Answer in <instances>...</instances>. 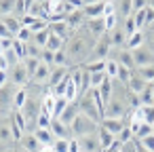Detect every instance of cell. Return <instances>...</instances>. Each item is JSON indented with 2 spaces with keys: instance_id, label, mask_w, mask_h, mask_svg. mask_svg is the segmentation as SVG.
Instances as JSON below:
<instances>
[{
  "instance_id": "obj_1",
  "label": "cell",
  "mask_w": 154,
  "mask_h": 152,
  "mask_svg": "<svg viewBox=\"0 0 154 152\" xmlns=\"http://www.w3.org/2000/svg\"><path fill=\"white\" fill-rule=\"evenodd\" d=\"M93 47H95V38H87V36L74 34V36L68 40V45L63 47V51H66L70 64H85V61L89 59Z\"/></svg>"
},
{
  "instance_id": "obj_2",
  "label": "cell",
  "mask_w": 154,
  "mask_h": 152,
  "mask_svg": "<svg viewBox=\"0 0 154 152\" xmlns=\"http://www.w3.org/2000/svg\"><path fill=\"white\" fill-rule=\"evenodd\" d=\"M70 131H72V137H82V135H95L99 131V123L89 118L87 114H78L74 118V123L70 125Z\"/></svg>"
},
{
  "instance_id": "obj_3",
  "label": "cell",
  "mask_w": 154,
  "mask_h": 152,
  "mask_svg": "<svg viewBox=\"0 0 154 152\" xmlns=\"http://www.w3.org/2000/svg\"><path fill=\"white\" fill-rule=\"evenodd\" d=\"M28 80H32V76H30V72L26 70V66L21 61L9 70V85H13V87L19 89V87H26Z\"/></svg>"
},
{
  "instance_id": "obj_4",
  "label": "cell",
  "mask_w": 154,
  "mask_h": 152,
  "mask_svg": "<svg viewBox=\"0 0 154 152\" xmlns=\"http://www.w3.org/2000/svg\"><path fill=\"white\" fill-rule=\"evenodd\" d=\"M78 108H80V114H87L89 118H93V120H101V114H99V110H97V106H95V101H93V97H91V93L87 91L85 95H80L78 99Z\"/></svg>"
},
{
  "instance_id": "obj_5",
  "label": "cell",
  "mask_w": 154,
  "mask_h": 152,
  "mask_svg": "<svg viewBox=\"0 0 154 152\" xmlns=\"http://www.w3.org/2000/svg\"><path fill=\"white\" fill-rule=\"evenodd\" d=\"M131 55H133V64H135V68L154 66V51H152L150 47H143V45H141V47L133 49Z\"/></svg>"
},
{
  "instance_id": "obj_6",
  "label": "cell",
  "mask_w": 154,
  "mask_h": 152,
  "mask_svg": "<svg viewBox=\"0 0 154 152\" xmlns=\"http://www.w3.org/2000/svg\"><path fill=\"white\" fill-rule=\"evenodd\" d=\"M125 114H127V101L110 97V101L106 104V116L103 118H122Z\"/></svg>"
},
{
  "instance_id": "obj_7",
  "label": "cell",
  "mask_w": 154,
  "mask_h": 152,
  "mask_svg": "<svg viewBox=\"0 0 154 152\" xmlns=\"http://www.w3.org/2000/svg\"><path fill=\"white\" fill-rule=\"evenodd\" d=\"M82 30H87V34H91L95 40L97 38H101L108 30H106V21H103V17H99V19H87L85 23H82Z\"/></svg>"
},
{
  "instance_id": "obj_8",
  "label": "cell",
  "mask_w": 154,
  "mask_h": 152,
  "mask_svg": "<svg viewBox=\"0 0 154 152\" xmlns=\"http://www.w3.org/2000/svg\"><path fill=\"white\" fill-rule=\"evenodd\" d=\"M78 146H80V152H101L97 133L95 135H82V137H78Z\"/></svg>"
},
{
  "instance_id": "obj_9",
  "label": "cell",
  "mask_w": 154,
  "mask_h": 152,
  "mask_svg": "<svg viewBox=\"0 0 154 152\" xmlns=\"http://www.w3.org/2000/svg\"><path fill=\"white\" fill-rule=\"evenodd\" d=\"M49 129H51V133L55 135V139H70V137H72V131H70V127H68V125H63L59 118H53Z\"/></svg>"
},
{
  "instance_id": "obj_10",
  "label": "cell",
  "mask_w": 154,
  "mask_h": 152,
  "mask_svg": "<svg viewBox=\"0 0 154 152\" xmlns=\"http://www.w3.org/2000/svg\"><path fill=\"white\" fill-rule=\"evenodd\" d=\"M103 11H106V2H95V5H87L82 7V13H85V19H99L103 17Z\"/></svg>"
},
{
  "instance_id": "obj_11",
  "label": "cell",
  "mask_w": 154,
  "mask_h": 152,
  "mask_svg": "<svg viewBox=\"0 0 154 152\" xmlns=\"http://www.w3.org/2000/svg\"><path fill=\"white\" fill-rule=\"evenodd\" d=\"M78 114H80V108H78V101H70V104H68V108H66V110L61 112V116H59V120H61L63 125H68V127H70V125L74 123V118H76Z\"/></svg>"
},
{
  "instance_id": "obj_12",
  "label": "cell",
  "mask_w": 154,
  "mask_h": 152,
  "mask_svg": "<svg viewBox=\"0 0 154 152\" xmlns=\"http://www.w3.org/2000/svg\"><path fill=\"white\" fill-rule=\"evenodd\" d=\"M99 125H101L103 129H108L110 133L118 135V133L125 129V125H127V123H125L122 118H101V123H99Z\"/></svg>"
},
{
  "instance_id": "obj_13",
  "label": "cell",
  "mask_w": 154,
  "mask_h": 152,
  "mask_svg": "<svg viewBox=\"0 0 154 152\" xmlns=\"http://www.w3.org/2000/svg\"><path fill=\"white\" fill-rule=\"evenodd\" d=\"M108 38H110L112 49H114V47H127V34L122 32V28L110 30V32H108Z\"/></svg>"
},
{
  "instance_id": "obj_14",
  "label": "cell",
  "mask_w": 154,
  "mask_h": 152,
  "mask_svg": "<svg viewBox=\"0 0 154 152\" xmlns=\"http://www.w3.org/2000/svg\"><path fill=\"white\" fill-rule=\"evenodd\" d=\"M19 144H21V148H23L26 152H40V148H42L40 141L34 137V133H26V135L21 137Z\"/></svg>"
},
{
  "instance_id": "obj_15",
  "label": "cell",
  "mask_w": 154,
  "mask_h": 152,
  "mask_svg": "<svg viewBox=\"0 0 154 152\" xmlns=\"http://www.w3.org/2000/svg\"><path fill=\"white\" fill-rule=\"evenodd\" d=\"M150 82H146L143 78H139V76H131V80H129V85H127V89H129V93H133V95H141L143 91H146V87H148Z\"/></svg>"
},
{
  "instance_id": "obj_16",
  "label": "cell",
  "mask_w": 154,
  "mask_h": 152,
  "mask_svg": "<svg viewBox=\"0 0 154 152\" xmlns=\"http://www.w3.org/2000/svg\"><path fill=\"white\" fill-rule=\"evenodd\" d=\"M97 139H99V146H101V150H108L114 141H116V135L114 133H110L108 129H103L101 125H99V131H97Z\"/></svg>"
},
{
  "instance_id": "obj_17",
  "label": "cell",
  "mask_w": 154,
  "mask_h": 152,
  "mask_svg": "<svg viewBox=\"0 0 154 152\" xmlns=\"http://www.w3.org/2000/svg\"><path fill=\"white\" fill-rule=\"evenodd\" d=\"M11 139H15L13 123L11 120H0V144H9Z\"/></svg>"
},
{
  "instance_id": "obj_18",
  "label": "cell",
  "mask_w": 154,
  "mask_h": 152,
  "mask_svg": "<svg viewBox=\"0 0 154 152\" xmlns=\"http://www.w3.org/2000/svg\"><path fill=\"white\" fill-rule=\"evenodd\" d=\"M114 5H116V13H118L120 19L133 15V0H116Z\"/></svg>"
},
{
  "instance_id": "obj_19",
  "label": "cell",
  "mask_w": 154,
  "mask_h": 152,
  "mask_svg": "<svg viewBox=\"0 0 154 152\" xmlns=\"http://www.w3.org/2000/svg\"><path fill=\"white\" fill-rule=\"evenodd\" d=\"M34 137L40 141V146H51V144L55 141V135L51 133V129H40V127H36V129H34Z\"/></svg>"
},
{
  "instance_id": "obj_20",
  "label": "cell",
  "mask_w": 154,
  "mask_h": 152,
  "mask_svg": "<svg viewBox=\"0 0 154 152\" xmlns=\"http://www.w3.org/2000/svg\"><path fill=\"white\" fill-rule=\"evenodd\" d=\"M51 70H53V66H47V64H42V61H40V66L36 68V72H34L32 80H36V82H47V80L51 78Z\"/></svg>"
},
{
  "instance_id": "obj_21",
  "label": "cell",
  "mask_w": 154,
  "mask_h": 152,
  "mask_svg": "<svg viewBox=\"0 0 154 152\" xmlns=\"http://www.w3.org/2000/svg\"><path fill=\"white\" fill-rule=\"evenodd\" d=\"M143 42H146V32H143V30H137L135 34H131V36L127 38V49H129V51H133V49L141 47Z\"/></svg>"
},
{
  "instance_id": "obj_22",
  "label": "cell",
  "mask_w": 154,
  "mask_h": 152,
  "mask_svg": "<svg viewBox=\"0 0 154 152\" xmlns=\"http://www.w3.org/2000/svg\"><path fill=\"white\" fill-rule=\"evenodd\" d=\"M68 74H70V72H68L66 68H57V66H53V70H51V78H49V87H51V89L57 87Z\"/></svg>"
},
{
  "instance_id": "obj_23",
  "label": "cell",
  "mask_w": 154,
  "mask_h": 152,
  "mask_svg": "<svg viewBox=\"0 0 154 152\" xmlns=\"http://www.w3.org/2000/svg\"><path fill=\"white\" fill-rule=\"evenodd\" d=\"M17 13V0H0V19Z\"/></svg>"
},
{
  "instance_id": "obj_24",
  "label": "cell",
  "mask_w": 154,
  "mask_h": 152,
  "mask_svg": "<svg viewBox=\"0 0 154 152\" xmlns=\"http://www.w3.org/2000/svg\"><path fill=\"white\" fill-rule=\"evenodd\" d=\"M26 104H28V89L26 87H19L15 91V97H13V110H21Z\"/></svg>"
},
{
  "instance_id": "obj_25",
  "label": "cell",
  "mask_w": 154,
  "mask_h": 152,
  "mask_svg": "<svg viewBox=\"0 0 154 152\" xmlns=\"http://www.w3.org/2000/svg\"><path fill=\"white\" fill-rule=\"evenodd\" d=\"M116 61L120 64V66H125V68H135V64H133V55H131V51L125 47V49H118V57H116Z\"/></svg>"
},
{
  "instance_id": "obj_26",
  "label": "cell",
  "mask_w": 154,
  "mask_h": 152,
  "mask_svg": "<svg viewBox=\"0 0 154 152\" xmlns=\"http://www.w3.org/2000/svg\"><path fill=\"white\" fill-rule=\"evenodd\" d=\"M0 21H2V23H5V26H7V28H9V30H11L13 34H17V32H19V28L23 26V23H21V17H15V15H9V17H2V19H0Z\"/></svg>"
},
{
  "instance_id": "obj_27",
  "label": "cell",
  "mask_w": 154,
  "mask_h": 152,
  "mask_svg": "<svg viewBox=\"0 0 154 152\" xmlns=\"http://www.w3.org/2000/svg\"><path fill=\"white\" fill-rule=\"evenodd\" d=\"M63 47H66V40H63V38H59L57 34H51V36H49V42H47V47H45V49H49V51L57 53V51H61Z\"/></svg>"
},
{
  "instance_id": "obj_28",
  "label": "cell",
  "mask_w": 154,
  "mask_h": 152,
  "mask_svg": "<svg viewBox=\"0 0 154 152\" xmlns=\"http://www.w3.org/2000/svg\"><path fill=\"white\" fill-rule=\"evenodd\" d=\"M97 91H99V95L103 97V101L108 104V101H110V97H112V78H110V76H106V80L97 87Z\"/></svg>"
},
{
  "instance_id": "obj_29",
  "label": "cell",
  "mask_w": 154,
  "mask_h": 152,
  "mask_svg": "<svg viewBox=\"0 0 154 152\" xmlns=\"http://www.w3.org/2000/svg\"><path fill=\"white\" fill-rule=\"evenodd\" d=\"M139 99H141V106H152L154 104V85L152 82L146 87V91L139 95Z\"/></svg>"
},
{
  "instance_id": "obj_30",
  "label": "cell",
  "mask_w": 154,
  "mask_h": 152,
  "mask_svg": "<svg viewBox=\"0 0 154 152\" xmlns=\"http://www.w3.org/2000/svg\"><path fill=\"white\" fill-rule=\"evenodd\" d=\"M49 36H51V30H42V32H38V34L32 36V42H36L40 49H45L47 42H49Z\"/></svg>"
},
{
  "instance_id": "obj_31",
  "label": "cell",
  "mask_w": 154,
  "mask_h": 152,
  "mask_svg": "<svg viewBox=\"0 0 154 152\" xmlns=\"http://www.w3.org/2000/svg\"><path fill=\"white\" fill-rule=\"evenodd\" d=\"M139 112H141L143 123L154 125V104H152V106H139Z\"/></svg>"
},
{
  "instance_id": "obj_32",
  "label": "cell",
  "mask_w": 154,
  "mask_h": 152,
  "mask_svg": "<svg viewBox=\"0 0 154 152\" xmlns=\"http://www.w3.org/2000/svg\"><path fill=\"white\" fill-rule=\"evenodd\" d=\"M137 76H139V78H143L146 82H154V66L137 68Z\"/></svg>"
},
{
  "instance_id": "obj_33",
  "label": "cell",
  "mask_w": 154,
  "mask_h": 152,
  "mask_svg": "<svg viewBox=\"0 0 154 152\" xmlns=\"http://www.w3.org/2000/svg\"><path fill=\"white\" fill-rule=\"evenodd\" d=\"M55 97H57V95H55ZM68 104H70V101H68L66 97H57V99H55V108H53V118H59L61 112L68 108Z\"/></svg>"
},
{
  "instance_id": "obj_34",
  "label": "cell",
  "mask_w": 154,
  "mask_h": 152,
  "mask_svg": "<svg viewBox=\"0 0 154 152\" xmlns=\"http://www.w3.org/2000/svg\"><path fill=\"white\" fill-rule=\"evenodd\" d=\"M116 139H118V141H120V144L125 146V144H129V141H133V139H135V135H133V131H131V127H129V125H125V129H122V131H120V133L116 135Z\"/></svg>"
},
{
  "instance_id": "obj_35",
  "label": "cell",
  "mask_w": 154,
  "mask_h": 152,
  "mask_svg": "<svg viewBox=\"0 0 154 152\" xmlns=\"http://www.w3.org/2000/svg\"><path fill=\"white\" fill-rule=\"evenodd\" d=\"M21 64L26 66V70L30 72V76H34V72H36V68L40 66V57H26V59H23Z\"/></svg>"
},
{
  "instance_id": "obj_36",
  "label": "cell",
  "mask_w": 154,
  "mask_h": 152,
  "mask_svg": "<svg viewBox=\"0 0 154 152\" xmlns=\"http://www.w3.org/2000/svg\"><path fill=\"white\" fill-rule=\"evenodd\" d=\"M146 9H148V7H146ZM146 9L133 13V21H135V28H137V30H143V28H146Z\"/></svg>"
},
{
  "instance_id": "obj_37",
  "label": "cell",
  "mask_w": 154,
  "mask_h": 152,
  "mask_svg": "<svg viewBox=\"0 0 154 152\" xmlns=\"http://www.w3.org/2000/svg\"><path fill=\"white\" fill-rule=\"evenodd\" d=\"M118 68H120V64H118L116 59H110V57H108V61H106V74H108L110 78H116Z\"/></svg>"
},
{
  "instance_id": "obj_38",
  "label": "cell",
  "mask_w": 154,
  "mask_h": 152,
  "mask_svg": "<svg viewBox=\"0 0 154 152\" xmlns=\"http://www.w3.org/2000/svg\"><path fill=\"white\" fill-rule=\"evenodd\" d=\"M131 76H133V70H131V68H125V66H120V68H118V74H116V78H118L122 85H129Z\"/></svg>"
},
{
  "instance_id": "obj_39",
  "label": "cell",
  "mask_w": 154,
  "mask_h": 152,
  "mask_svg": "<svg viewBox=\"0 0 154 152\" xmlns=\"http://www.w3.org/2000/svg\"><path fill=\"white\" fill-rule=\"evenodd\" d=\"M72 139V137H70ZM70 139H55L51 146L55 152H70Z\"/></svg>"
},
{
  "instance_id": "obj_40",
  "label": "cell",
  "mask_w": 154,
  "mask_h": 152,
  "mask_svg": "<svg viewBox=\"0 0 154 152\" xmlns=\"http://www.w3.org/2000/svg\"><path fill=\"white\" fill-rule=\"evenodd\" d=\"M32 36H34V34H32V32H30V28H26V26H21V28H19V32L15 34V38H17V40H21V42H30V40H32Z\"/></svg>"
},
{
  "instance_id": "obj_41",
  "label": "cell",
  "mask_w": 154,
  "mask_h": 152,
  "mask_svg": "<svg viewBox=\"0 0 154 152\" xmlns=\"http://www.w3.org/2000/svg\"><path fill=\"white\" fill-rule=\"evenodd\" d=\"M40 61L47 64V66H55V53L49 51V49H42L40 51Z\"/></svg>"
},
{
  "instance_id": "obj_42",
  "label": "cell",
  "mask_w": 154,
  "mask_h": 152,
  "mask_svg": "<svg viewBox=\"0 0 154 152\" xmlns=\"http://www.w3.org/2000/svg\"><path fill=\"white\" fill-rule=\"evenodd\" d=\"M137 141H139V146L146 148L148 152H154V133H150V135H146V137H141V139H137Z\"/></svg>"
},
{
  "instance_id": "obj_43",
  "label": "cell",
  "mask_w": 154,
  "mask_h": 152,
  "mask_svg": "<svg viewBox=\"0 0 154 152\" xmlns=\"http://www.w3.org/2000/svg\"><path fill=\"white\" fill-rule=\"evenodd\" d=\"M103 21H106V30H108V32H110V30H114V28H118V13L106 15V17H103Z\"/></svg>"
},
{
  "instance_id": "obj_44",
  "label": "cell",
  "mask_w": 154,
  "mask_h": 152,
  "mask_svg": "<svg viewBox=\"0 0 154 152\" xmlns=\"http://www.w3.org/2000/svg\"><path fill=\"white\" fill-rule=\"evenodd\" d=\"M122 32L127 34V38H129L131 34H135V32H137L135 21H133V15H131V17H125V28H122Z\"/></svg>"
},
{
  "instance_id": "obj_45",
  "label": "cell",
  "mask_w": 154,
  "mask_h": 152,
  "mask_svg": "<svg viewBox=\"0 0 154 152\" xmlns=\"http://www.w3.org/2000/svg\"><path fill=\"white\" fill-rule=\"evenodd\" d=\"M89 76H91V89H97V87L106 80L108 74H106V72H95V74H89Z\"/></svg>"
},
{
  "instance_id": "obj_46",
  "label": "cell",
  "mask_w": 154,
  "mask_h": 152,
  "mask_svg": "<svg viewBox=\"0 0 154 152\" xmlns=\"http://www.w3.org/2000/svg\"><path fill=\"white\" fill-rule=\"evenodd\" d=\"M68 64H70V61H68L66 51H63V49H61V51H57V53H55V66H57V68H66Z\"/></svg>"
},
{
  "instance_id": "obj_47",
  "label": "cell",
  "mask_w": 154,
  "mask_h": 152,
  "mask_svg": "<svg viewBox=\"0 0 154 152\" xmlns=\"http://www.w3.org/2000/svg\"><path fill=\"white\" fill-rule=\"evenodd\" d=\"M0 38H15V34H13L2 21H0Z\"/></svg>"
},
{
  "instance_id": "obj_48",
  "label": "cell",
  "mask_w": 154,
  "mask_h": 152,
  "mask_svg": "<svg viewBox=\"0 0 154 152\" xmlns=\"http://www.w3.org/2000/svg\"><path fill=\"white\" fill-rule=\"evenodd\" d=\"M0 70H2V72H9L11 70V61H9V57L5 53L0 55Z\"/></svg>"
},
{
  "instance_id": "obj_49",
  "label": "cell",
  "mask_w": 154,
  "mask_h": 152,
  "mask_svg": "<svg viewBox=\"0 0 154 152\" xmlns=\"http://www.w3.org/2000/svg\"><path fill=\"white\" fill-rule=\"evenodd\" d=\"M146 7H148V0H133V13L135 11H141Z\"/></svg>"
},
{
  "instance_id": "obj_50",
  "label": "cell",
  "mask_w": 154,
  "mask_h": 152,
  "mask_svg": "<svg viewBox=\"0 0 154 152\" xmlns=\"http://www.w3.org/2000/svg\"><path fill=\"white\" fill-rule=\"evenodd\" d=\"M154 23V11L152 9H146V28Z\"/></svg>"
},
{
  "instance_id": "obj_51",
  "label": "cell",
  "mask_w": 154,
  "mask_h": 152,
  "mask_svg": "<svg viewBox=\"0 0 154 152\" xmlns=\"http://www.w3.org/2000/svg\"><path fill=\"white\" fill-rule=\"evenodd\" d=\"M7 85H9V72H2V70H0V89L7 87Z\"/></svg>"
},
{
  "instance_id": "obj_52",
  "label": "cell",
  "mask_w": 154,
  "mask_h": 152,
  "mask_svg": "<svg viewBox=\"0 0 154 152\" xmlns=\"http://www.w3.org/2000/svg\"><path fill=\"white\" fill-rule=\"evenodd\" d=\"M70 152H80V146H78V137H72V139H70Z\"/></svg>"
},
{
  "instance_id": "obj_53",
  "label": "cell",
  "mask_w": 154,
  "mask_h": 152,
  "mask_svg": "<svg viewBox=\"0 0 154 152\" xmlns=\"http://www.w3.org/2000/svg\"><path fill=\"white\" fill-rule=\"evenodd\" d=\"M95 2H101V0H82V7H87V5H95Z\"/></svg>"
},
{
  "instance_id": "obj_54",
  "label": "cell",
  "mask_w": 154,
  "mask_h": 152,
  "mask_svg": "<svg viewBox=\"0 0 154 152\" xmlns=\"http://www.w3.org/2000/svg\"><path fill=\"white\" fill-rule=\"evenodd\" d=\"M40 152H55V150H53V146H42Z\"/></svg>"
},
{
  "instance_id": "obj_55",
  "label": "cell",
  "mask_w": 154,
  "mask_h": 152,
  "mask_svg": "<svg viewBox=\"0 0 154 152\" xmlns=\"http://www.w3.org/2000/svg\"><path fill=\"white\" fill-rule=\"evenodd\" d=\"M150 49L154 51V30H152V34H150Z\"/></svg>"
},
{
  "instance_id": "obj_56",
  "label": "cell",
  "mask_w": 154,
  "mask_h": 152,
  "mask_svg": "<svg viewBox=\"0 0 154 152\" xmlns=\"http://www.w3.org/2000/svg\"><path fill=\"white\" fill-rule=\"evenodd\" d=\"M148 9H152V11H154V0H148Z\"/></svg>"
},
{
  "instance_id": "obj_57",
  "label": "cell",
  "mask_w": 154,
  "mask_h": 152,
  "mask_svg": "<svg viewBox=\"0 0 154 152\" xmlns=\"http://www.w3.org/2000/svg\"><path fill=\"white\" fill-rule=\"evenodd\" d=\"M137 152H148V150H146V148H141V146H139V141H137Z\"/></svg>"
},
{
  "instance_id": "obj_58",
  "label": "cell",
  "mask_w": 154,
  "mask_h": 152,
  "mask_svg": "<svg viewBox=\"0 0 154 152\" xmlns=\"http://www.w3.org/2000/svg\"><path fill=\"white\" fill-rule=\"evenodd\" d=\"M152 133H154V125H152Z\"/></svg>"
},
{
  "instance_id": "obj_59",
  "label": "cell",
  "mask_w": 154,
  "mask_h": 152,
  "mask_svg": "<svg viewBox=\"0 0 154 152\" xmlns=\"http://www.w3.org/2000/svg\"><path fill=\"white\" fill-rule=\"evenodd\" d=\"M103 2H108V0H103Z\"/></svg>"
}]
</instances>
